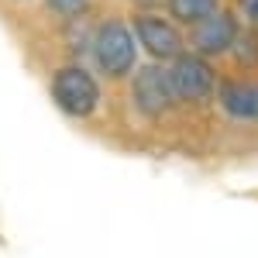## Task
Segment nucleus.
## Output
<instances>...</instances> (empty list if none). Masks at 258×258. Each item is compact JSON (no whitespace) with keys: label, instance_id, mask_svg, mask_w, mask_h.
Listing matches in <instances>:
<instances>
[{"label":"nucleus","instance_id":"39448f33","mask_svg":"<svg viewBox=\"0 0 258 258\" xmlns=\"http://www.w3.org/2000/svg\"><path fill=\"white\" fill-rule=\"evenodd\" d=\"M241 38V28H238V18L227 14V11H217L210 14L207 21L193 24V35H189V45H193V55L200 59H210V55H224L231 52Z\"/></svg>","mask_w":258,"mask_h":258},{"label":"nucleus","instance_id":"f03ea898","mask_svg":"<svg viewBox=\"0 0 258 258\" xmlns=\"http://www.w3.org/2000/svg\"><path fill=\"white\" fill-rule=\"evenodd\" d=\"M52 100L69 117H90L100 107V83L86 66H62L52 76Z\"/></svg>","mask_w":258,"mask_h":258},{"label":"nucleus","instance_id":"9b49d317","mask_svg":"<svg viewBox=\"0 0 258 258\" xmlns=\"http://www.w3.org/2000/svg\"><path fill=\"white\" fill-rule=\"evenodd\" d=\"M135 4H159V0H135Z\"/></svg>","mask_w":258,"mask_h":258},{"label":"nucleus","instance_id":"9d476101","mask_svg":"<svg viewBox=\"0 0 258 258\" xmlns=\"http://www.w3.org/2000/svg\"><path fill=\"white\" fill-rule=\"evenodd\" d=\"M241 11H244V18L255 21L258 24V0H241Z\"/></svg>","mask_w":258,"mask_h":258},{"label":"nucleus","instance_id":"20e7f679","mask_svg":"<svg viewBox=\"0 0 258 258\" xmlns=\"http://www.w3.org/2000/svg\"><path fill=\"white\" fill-rule=\"evenodd\" d=\"M135 35L138 41L155 55V59H179L182 55V48H186V38H182V31H179L176 24L169 18H162V14H152V11H141L135 14Z\"/></svg>","mask_w":258,"mask_h":258},{"label":"nucleus","instance_id":"6e6552de","mask_svg":"<svg viewBox=\"0 0 258 258\" xmlns=\"http://www.w3.org/2000/svg\"><path fill=\"white\" fill-rule=\"evenodd\" d=\"M165 7H169V18L179 24H200L220 11V0H165Z\"/></svg>","mask_w":258,"mask_h":258},{"label":"nucleus","instance_id":"f257e3e1","mask_svg":"<svg viewBox=\"0 0 258 258\" xmlns=\"http://www.w3.org/2000/svg\"><path fill=\"white\" fill-rule=\"evenodd\" d=\"M90 48H93V62L97 69L107 76V80H120L135 69V59H138V45H135V35L131 28L120 18H107L97 24L93 38H90Z\"/></svg>","mask_w":258,"mask_h":258},{"label":"nucleus","instance_id":"0eeeda50","mask_svg":"<svg viewBox=\"0 0 258 258\" xmlns=\"http://www.w3.org/2000/svg\"><path fill=\"white\" fill-rule=\"evenodd\" d=\"M214 93L227 117L258 120V80H224Z\"/></svg>","mask_w":258,"mask_h":258},{"label":"nucleus","instance_id":"1a4fd4ad","mask_svg":"<svg viewBox=\"0 0 258 258\" xmlns=\"http://www.w3.org/2000/svg\"><path fill=\"white\" fill-rule=\"evenodd\" d=\"M45 7L59 18H80L83 11L90 7V0H45Z\"/></svg>","mask_w":258,"mask_h":258},{"label":"nucleus","instance_id":"7ed1b4c3","mask_svg":"<svg viewBox=\"0 0 258 258\" xmlns=\"http://www.w3.org/2000/svg\"><path fill=\"white\" fill-rule=\"evenodd\" d=\"M165 76H169V86H172V97L176 103H203V100L214 97V90H217V73H214V66L207 59H200V55H179L172 59V66L165 69Z\"/></svg>","mask_w":258,"mask_h":258},{"label":"nucleus","instance_id":"423d86ee","mask_svg":"<svg viewBox=\"0 0 258 258\" xmlns=\"http://www.w3.org/2000/svg\"><path fill=\"white\" fill-rule=\"evenodd\" d=\"M131 100L145 117H162L165 110L176 107V97H172V86H169V76L162 66H145L135 73V83H131Z\"/></svg>","mask_w":258,"mask_h":258}]
</instances>
